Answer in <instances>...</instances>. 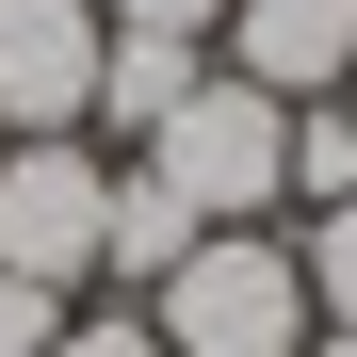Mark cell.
I'll return each instance as SVG.
<instances>
[{
    "mask_svg": "<svg viewBox=\"0 0 357 357\" xmlns=\"http://www.w3.org/2000/svg\"><path fill=\"white\" fill-rule=\"evenodd\" d=\"M114 162H146L195 227H276V211H292V98H260L244 66H211L146 146H114Z\"/></svg>",
    "mask_w": 357,
    "mask_h": 357,
    "instance_id": "obj_1",
    "label": "cell"
},
{
    "mask_svg": "<svg viewBox=\"0 0 357 357\" xmlns=\"http://www.w3.org/2000/svg\"><path fill=\"white\" fill-rule=\"evenodd\" d=\"M162 325V357H309V276H292V227H195L162 292H130Z\"/></svg>",
    "mask_w": 357,
    "mask_h": 357,
    "instance_id": "obj_2",
    "label": "cell"
},
{
    "mask_svg": "<svg viewBox=\"0 0 357 357\" xmlns=\"http://www.w3.org/2000/svg\"><path fill=\"white\" fill-rule=\"evenodd\" d=\"M98 244H114V146L98 130H0V276L98 292Z\"/></svg>",
    "mask_w": 357,
    "mask_h": 357,
    "instance_id": "obj_3",
    "label": "cell"
},
{
    "mask_svg": "<svg viewBox=\"0 0 357 357\" xmlns=\"http://www.w3.org/2000/svg\"><path fill=\"white\" fill-rule=\"evenodd\" d=\"M98 0H0V130H82L98 114Z\"/></svg>",
    "mask_w": 357,
    "mask_h": 357,
    "instance_id": "obj_4",
    "label": "cell"
},
{
    "mask_svg": "<svg viewBox=\"0 0 357 357\" xmlns=\"http://www.w3.org/2000/svg\"><path fill=\"white\" fill-rule=\"evenodd\" d=\"M211 66H244L260 98H341L357 82V0H227Z\"/></svg>",
    "mask_w": 357,
    "mask_h": 357,
    "instance_id": "obj_5",
    "label": "cell"
},
{
    "mask_svg": "<svg viewBox=\"0 0 357 357\" xmlns=\"http://www.w3.org/2000/svg\"><path fill=\"white\" fill-rule=\"evenodd\" d=\"M195 82H211V49H195V33H114V49H98V114H82V130H98V146H146Z\"/></svg>",
    "mask_w": 357,
    "mask_h": 357,
    "instance_id": "obj_6",
    "label": "cell"
},
{
    "mask_svg": "<svg viewBox=\"0 0 357 357\" xmlns=\"http://www.w3.org/2000/svg\"><path fill=\"white\" fill-rule=\"evenodd\" d=\"M178 244H195V211H178L146 162H114V244H98V276H114V292H162V276H178Z\"/></svg>",
    "mask_w": 357,
    "mask_h": 357,
    "instance_id": "obj_7",
    "label": "cell"
},
{
    "mask_svg": "<svg viewBox=\"0 0 357 357\" xmlns=\"http://www.w3.org/2000/svg\"><path fill=\"white\" fill-rule=\"evenodd\" d=\"M341 195H357V114L292 98V211H341Z\"/></svg>",
    "mask_w": 357,
    "mask_h": 357,
    "instance_id": "obj_8",
    "label": "cell"
},
{
    "mask_svg": "<svg viewBox=\"0 0 357 357\" xmlns=\"http://www.w3.org/2000/svg\"><path fill=\"white\" fill-rule=\"evenodd\" d=\"M292 276H309V325H357V195L292 227Z\"/></svg>",
    "mask_w": 357,
    "mask_h": 357,
    "instance_id": "obj_9",
    "label": "cell"
},
{
    "mask_svg": "<svg viewBox=\"0 0 357 357\" xmlns=\"http://www.w3.org/2000/svg\"><path fill=\"white\" fill-rule=\"evenodd\" d=\"M66 309H82V292H49V276H0V357H49V341H66Z\"/></svg>",
    "mask_w": 357,
    "mask_h": 357,
    "instance_id": "obj_10",
    "label": "cell"
},
{
    "mask_svg": "<svg viewBox=\"0 0 357 357\" xmlns=\"http://www.w3.org/2000/svg\"><path fill=\"white\" fill-rule=\"evenodd\" d=\"M49 357H162V325H146V309H98V292H82V309H66V341H49Z\"/></svg>",
    "mask_w": 357,
    "mask_h": 357,
    "instance_id": "obj_11",
    "label": "cell"
},
{
    "mask_svg": "<svg viewBox=\"0 0 357 357\" xmlns=\"http://www.w3.org/2000/svg\"><path fill=\"white\" fill-rule=\"evenodd\" d=\"M98 17H114V33H195V49H211V17H227V0H98Z\"/></svg>",
    "mask_w": 357,
    "mask_h": 357,
    "instance_id": "obj_12",
    "label": "cell"
},
{
    "mask_svg": "<svg viewBox=\"0 0 357 357\" xmlns=\"http://www.w3.org/2000/svg\"><path fill=\"white\" fill-rule=\"evenodd\" d=\"M309 357H357V325H309Z\"/></svg>",
    "mask_w": 357,
    "mask_h": 357,
    "instance_id": "obj_13",
    "label": "cell"
},
{
    "mask_svg": "<svg viewBox=\"0 0 357 357\" xmlns=\"http://www.w3.org/2000/svg\"><path fill=\"white\" fill-rule=\"evenodd\" d=\"M341 114H357V82H341Z\"/></svg>",
    "mask_w": 357,
    "mask_h": 357,
    "instance_id": "obj_14",
    "label": "cell"
}]
</instances>
